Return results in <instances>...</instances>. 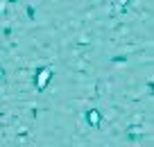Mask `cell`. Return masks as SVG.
<instances>
[{
	"label": "cell",
	"mask_w": 154,
	"mask_h": 147,
	"mask_svg": "<svg viewBox=\"0 0 154 147\" xmlns=\"http://www.w3.org/2000/svg\"><path fill=\"white\" fill-rule=\"evenodd\" d=\"M52 77V72H50V68H41L38 70V77H36V88L43 90L45 86H48V79Z\"/></svg>",
	"instance_id": "cell-1"
},
{
	"label": "cell",
	"mask_w": 154,
	"mask_h": 147,
	"mask_svg": "<svg viewBox=\"0 0 154 147\" xmlns=\"http://www.w3.org/2000/svg\"><path fill=\"white\" fill-rule=\"evenodd\" d=\"M0 77H2V70H0Z\"/></svg>",
	"instance_id": "cell-4"
},
{
	"label": "cell",
	"mask_w": 154,
	"mask_h": 147,
	"mask_svg": "<svg viewBox=\"0 0 154 147\" xmlns=\"http://www.w3.org/2000/svg\"><path fill=\"white\" fill-rule=\"evenodd\" d=\"M125 2H127V0H118V5H125Z\"/></svg>",
	"instance_id": "cell-3"
},
{
	"label": "cell",
	"mask_w": 154,
	"mask_h": 147,
	"mask_svg": "<svg viewBox=\"0 0 154 147\" xmlns=\"http://www.w3.org/2000/svg\"><path fill=\"white\" fill-rule=\"evenodd\" d=\"M88 122H91L93 127H97V124H100V113H97V111H91V113H88Z\"/></svg>",
	"instance_id": "cell-2"
}]
</instances>
